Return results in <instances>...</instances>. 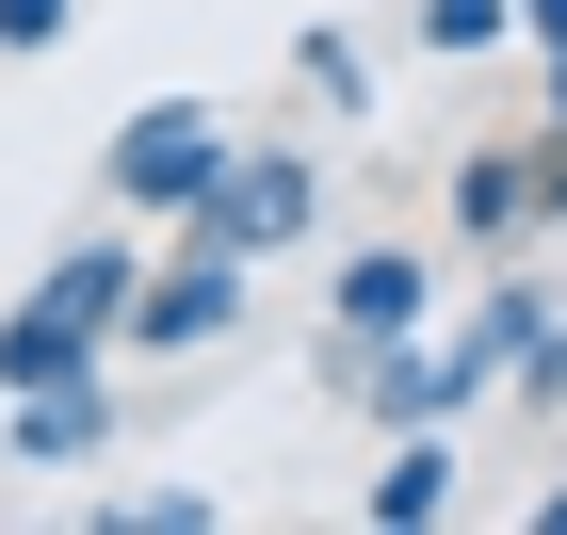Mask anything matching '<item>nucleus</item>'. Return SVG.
I'll use <instances>...</instances> for the list:
<instances>
[{
	"mask_svg": "<svg viewBox=\"0 0 567 535\" xmlns=\"http://www.w3.org/2000/svg\"><path fill=\"white\" fill-rule=\"evenodd\" d=\"M131 227H97V244H65V260L33 276V292H17V309H0V405L17 390H49V373H97V357H114V325H131Z\"/></svg>",
	"mask_w": 567,
	"mask_h": 535,
	"instance_id": "f257e3e1",
	"label": "nucleus"
},
{
	"mask_svg": "<svg viewBox=\"0 0 567 535\" xmlns=\"http://www.w3.org/2000/svg\"><path fill=\"white\" fill-rule=\"evenodd\" d=\"M212 178H227V114H212V97H146L131 131L97 146V195H114V212H163V227L195 212Z\"/></svg>",
	"mask_w": 567,
	"mask_h": 535,
	"instance_id": "f03ea898",
	"label": "nucleus"
},
{
	"mask_svg": "<svg viewBox=\"0 0 567 535\" xmlns=\"http://www.w3.org/2000/svg\"><path fill=\"white\" fill-rule=\"evenodd\" d=\"M308 212H324V178H308V146H227V178L178 212V244H227V260H276V244H308Z\"/></svg>",
	"mask_w": 567,
	"mask_h": 535,
	"instance_id": "7ed1b4c3",
	"label": "nucleus"
},
{
	"mask_svg": "<svg viewBox=\"0 0 567 535\" xmlns=\"http://www.w3.org/2000/svg\"><path fill=\"white\" fill-rule=\"evenodd\" d=\"M227 325H244V260H227V244H178V260L131 276V325H114V341L131 357H195V341H227Z\"/></svg>",
	"mask_w": 567,
	"mask_h": 535,
	"instance_id": "20e7f679",
	"label": "nucleus"
},
{
	"mask_svg": "<svg viewBox=\"0 0 567 535\" xmlns=\"http://www.w3.org/2000/svg\"><path fill=\"white\" fill-rule=\"evenodd\" d=\"M324 309H341V341H422L437 325V260L422 244H357V260L324 276Z\"/></svg>",
	"mask_w": 567,
	"mask_h": 535,
	"instance_id": "39448f33",
	"label": "nucleus"
},
{
	"mask_svg": "<svg viewBox=\"0 0 567 535\" xmlns=\"http://www.w3.org/2000/svg\"><path fill=\"white\" fill-rule=\"evenodd\" d=\"M535 325H551V292H535V276H503V292H486L471 325H437V405H471V390H503Z\"/></svg>",
	"mask_w": 567,
	"mask_h": 535,
	"instance_id": "423d86ee",
	"label": "nucleus"
},
{
	"mask_svg": "<svg viewBox=\"0 0 567 535\" xmlns=\"http://www.w3.org/2000/svg\"><path fill=\"white\" fill-rule=\"evenodd\" d=\"M97 439H114V390H97V373H49V390H17V471H82Z\"/></svg>",
	"mask_w": 567,
	"mask_h": 535,
	"instance_id": "0eeeda50",
	"label": "nucleus"
},
{
	"mask_svg": "<svg viewBox=\"0 0 567 535\" xmlns=\"http://www.w3.org/2000/svg\"><path fill=\"white\" fill-rule=\"evenodd\" d=\"M373 535H422V519H454V422H405L390 439V471H373Z\"/></svg>",
	"mask_w": 567,
	"mask_h": 535,
	"instance_id": "6e6552de",
	"label": "nucleus"
},
{
	"mask_svg": "<svg viewBox=\"0 0 567 535\" xmlns=\"http://www.w3.org/2000/svg\"><path fill=\"white\" fill-rule=\"evenodd\" d=\"M422 17V49L437 65H471V49H519V0H405Z\"/></svg>",
	"mask_w": 567,
	"mask_h": 535,
	"instance_id": "1a4fd4ad",
	"label": "nucleus"
},
{
	"mask_svg": "<svg viewBox=\"0 0 567 535\" xmlns=\"http://www.w3.org/2000/svg\"><path fill=\"white\" fill-rule=\"evenodd\" d=\"M292 82L324 97V114H357V97H373V65H357V33H341V17H308V33H292Z\"/></svg>",
	"mask_w": 567,
	"mask_h": 535,
	"instance_id": "9d476101",
	"label": "nucleus"
},
{
	"mask_svg": "<svg viewBox=\"0 0 567 535\" xmlns=\"http://www.w3.org/2000/svg\"><path fill=\"white\" fill-rule=\"evenodd\" d=\"M97 535H212V487H146V503H114Z\"/></svg>",
	"mask_w": 567,
	"mask_h": 535,
	"instance_id": "9b49d317",
	"label": "nucleus"
},
{
	"mask_svg": "<svg viewBox=\"0 0 567 535\" xmlns=\"http://www.w3.org/2000/svg\"><path fill=\"white\" fill-rule=\"evenodd\" d=\"M82 33V0H0V49H17V65H33V49H65Z\"/></svg>",
	"mask_w": 567,
	"mask_h": 535,
	"instance_id": "f8f14e48",
	"label": "nucleus"
},
{
	"mask_svg": "<svg viewBox=\"0 0 567 535\" xmlns=\"http://www.w3.org/2000/svg\"><path fill=\"white\" fill-rule=\"evenodd\" d=\"M503 390H535V405H567V309H551V325H535V341H519V373H503Z\"/></svg>",
	"mask_w": 567,
	"mask_h": 535,
	"instance_id": "ddd939ff",
	"label": "nucleus"
},
{
	"mask_svg": "<svg viewBox=\"0 0 567 535\" xmlns=\"http://www.w3.org/2000/svg\"><path fill=\"white\" fill-rule=\"evenodd\" d=\"M519 33H535V49H551V33H567V0H519Z\"/></svg>",
	"mask_w": 567,
	"mask_h": 535,
	"instance_id": "4468645a",
	"label": "nucleus"
},
{
	"mask_svg": "<svg viewBox=\"0 0 567 535\" xmlns=\"http://www.w3.org/2000/svg\"><path fill=\"white\" fill-rule=\"evenodd\" d=\"M535 535H567V487H535Z\"/></svg>",
	"mask_w": 567,
	"mask_h": 535,
	"instance_id": "2eb2a0df",
	"label": "nucleus"
},
{
	"mask_svg": "<svg viewBox=\"0 0 567 535\" xmlns=\"http://www.w3.org/2000/svg\"><path fill=\"white\" fill-rule=\"evenodd\" d=\"M535 65H551V114H567V33H551V49H535Z\"/></svg>",
	"mask_w": 567,
	"mask_h": 535,
	"instance_id": "dca6fc26",
	"label": "nucleus"
}]
</instances>
